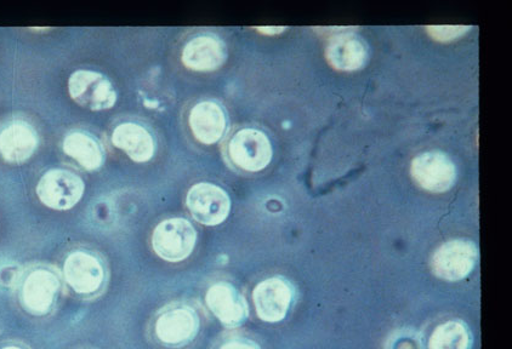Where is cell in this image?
<instances>
[{"instance_id":"obj_18","label":"cell","mask_w":512,"mask_h":349,"mask_svg":"<svg viewBox=\"0 0 512 349\" xmlns=\"http://www.w3.org/2000/svg\"><path fill=\"white\" fill-rule=\"evenodd\" d=\"M62 148L68 157L75 159L85 170H98L104 163V151L100 143L88 134L77 131L67 135Z\"/></svg>"},{"instance_id":"obj_19","label":"cell","mask_w":512,"mask_h":349,"mask_svg":"<svg viewBox=\"0 0 512 349\" xmlns=\"http://www.w3.org/2000/svg\"><path fill=\"white\" fill-rule=\"evenodd\" d=\"M471 337L468 328L458 320L438 325L429 340V349H469Z\"/></svg>"},{"instance_id":"obj_12","label":"cell","mask_w":512,"mask_h":349,"mask_svg":"<svg viewBox=\"0 0 512 349\" xmlns=\"http://www.w3.org/2000/svg\"><path fill=\"white\" fill-rule=\"evenodd\" d=\"M206 305L225 328H238L249 317L246 297L230 283L219 282L210 286L206 294Z\"/></svg>"},{"instance_id":"obj_13","label":"cell","mask_w":512,"mask_h":349,"mask_svg":"<svg viewBox=\"0 0 512 349\" xmlns=\"http://www.w3.org/2000/svg\"><path fill=\"white\" fill-rule=\"evenodd\" d=\"M226 57L223 40L213 36H199L185 45L181 61L191 71L212 72L225 64Z\"/></svg>"},{"instance_id":"obj_14","label":"cell","mask_w":512,"mask_h":349,"mask_svg":"<svg viewBox=\"0 0 512 349\" xmlns=\"http://www.w3.org/2000/svg\"><path fill=\"white\" fill-rule=\"evenodd\" d=\"M189 124L196 140L203 145H214L224 136L227 122L223 108L215 102L204 101L192 108Z\"/></svg>"},{"instance_id":"obj_6","label":"cell","mask_w":512,"mask_h":349,"mask_svg":"<svg viewBox=\"0 0 512 349\" xmlns=\"http://www.w3.org/2000/svg\"><path fill=\"white\" fill-rule=\"evenodd\" d=\"M84 188L81 177L72 171L53 169L39 180L37 196L45 207L65 211L75 208L81 202Z\"/></svg>"},{"instance_id":"obj_23","label":"cell","mask_w":512,"mask_h":349,"mask_svg":"<svg viewBox=\"0 0 512 349\" xmlns=\"http://www.w3.org/2000/svg\"><path fill=\"white\" fill-rule=\"evenodd\" d=\"M256 31L266 34V36H275V34H280L286 30V27H256Z\"/></svg>"},{"instance_id":"obj_2","label":"cell","mask_w":512,"mask_h":349,"mask_svg":"<svg viewBox=\"0 0 512 349\" xmlns=\"http://www.w3.org/2000/svg\"><path fill=\"white\" fill-rule=\"evenodd\" d=\"M62 278L79 299L95 300L106 289V266L98 255L87 250H75L66 256Z\"/></svg>"},{"instance_id":"obj_3","label":"cell","mask_w":512,"mask_h":349,"mask_svg":"<svg viewBox=\"0 0 512 349\" xmlns=\"http://www.w3.org/2000/svg\"><path fill=\"white\" fill-rule=\"evenodd\" d=\"M201 330V318L195 308L176 303L158 314L155 322L156 339L163 346L182 348L195 341Z\"/></svg>"},{"instance_id":"obj_8","label":"cell","mask_w":512,"mask_h":349,"mask_svg":"<svg viewBox=\"0 0 512 349\" xmlns=\"http://www.w3.org/2000/svg\"><path fill=\"white\" fill-rule=\"evenodd\" d=\"M186 205L198 223L204 226H219L231 210V200L223 188L213 183L202 182L192 186L186 197Z\"/></svg>"},{"instance_id":"obj_20","label":"cell","mask_w":512,"mask_h":349,"mask_svg":"<svg viewBox=\"0 0 512 349\" xmlns=\"http://www.w3.org/2000/svg\"><path fill=\"white\" fill-rule=\"evenodd\" d=\"M428 33L437 42H452L458 39L470 30V27L465 26H429L426 27Z\"/></svg>"},{"instance_id":"obj_9","label":"cell","mask_w":512,"mask_h":349,"mask_svg":"<svg viewBox=\"0 0 512 349\" xmlns=\"http://www.w3.org/2000/svg\"><path fill=\"white\" fill-rule=\"evenodd\" d=\"M411 174L425 191L443 193L457 181V169L451 158L441 152H426L414 158Z\"/></svg>"},{"instance_id":"obj_21","label":"cell","mask_w":512,"mask_h":349,"mask_svg":"<svg viewBox=\"0 0 512 349\" xmlns=\"http://www.w3.org/2000/svg\"><path fill=\"white\" fill-rule=\"evenodd\" d=\"M219 349H261L255 342L244 339L227 340Z\"/></svg>"},{"instance_id":"obj_16","label":"cell","mask_w":512,"mask_h":349,"mask_svg":"<svg viewBox=\"0 0 512 349\" xmlns=\"http://www.w3.org/2000/svg\"><path fill=\"white\" fill-rule=\"evenodd\" d=\"M329 66L341 72L360 70L367 61V49L362 40L351 33L332 37L326 49Z\"/></svg>"},{"instance_id":"obj_17","label":"cell","mask_w":512,"mask_h":349,"mask_svg":"<svg viewBox=\"0 0 512 349\" xmlns=\"http://www.w3.org/2000/svg\"><path fill=\"white\" fill-rule=\"evenodd\" d=\"M113 146L127 153L135 163L149 162L155 156L156 145L150 131L135 123H123L113 130Z\"/></svg>"},{"instance_id":"obj_15","label":"cell","mask_w":512,"mask_h":349,"mask_svg":"<svg viewBox=\"0 0 512 349\" xmlns=\"http://www.w3.org/2000/svg\"><path fill=\"white\" fill-rule=\"evenodd\" d=\"M38 136L27 123L17 122L0 131V156L5 162L22 164L36 152Z\"/></svg>"},{"instance_id":"obj_10","label":"cell","mask_w":512,"mask_h":349,"mask_svg":"<svg viewBox=\"0 0 512 349\" xmlns=\"http://www.w3.org/2000/svg\"><path fill=\"white\" fill-rule=\"evenodd\" d=\"M229 154L233 164L249 173L264 170L272 159V146L264 133L243 129L232 137Z\"/></svg>"},{"instance_id":"obj_1","label":"cell","mask_w":512,"mask_h":349,"mask_svg":"<svg viewBox=\"0 0 512 349\" xmlns=\"http://www.w3.org/2000/svg\"><path fill=\"white\" fill-rule=\"evenodd\" d=\"M64 278L53 266L36 265L19 274L14 283L17 307L27 316L47 318L58 310Z\"/></svg>"},{"instance_id":"obj_7","label":"cell","mask_w":512,"mask_h":349,"mask_svg":"<svg viewBox=\"0 0 512 349\" xmlns=\"http://www.w3.org/2000/svg\"><path fill=\"white\" fill-rule=\"evenodd\" d=\"M479 250L469 240H451L436 250L431 260L432 272L447 282H459L474 270Z\"/></svg>"},{"instance_id":"obj_11","label":"cell","mask_w":512,"mask_h":349,"mask_svg":"<svg viewBox=\"0 0 512 349\" xmlns=\"http://www.w3.org/2000/svg\"><path fill=\"white\" fill-rule=\"evenodd\" d=\"M253 301L256 314L266 323H280L293 302L292 286L282 278H270L255 286Z\"/></svg>"},{"instance_id":"obj_4","label":"cell","mask_w":512,"mask_h":349,"mask_svg":"<svg viewBox=\"0 0 512 349\" xmlns=\"http://www.w3.org/2000/svg\"><path fill=\"white\" fill-rule=\"evenodd\" d=\"M197 231L190 221L176 217L164 220L152 234V248L162 260L181 262L195 250Z\"/></svg>"},{"instance_id":"obj_5","label":"cell","mask_w":512,"mask_h":349,"mask_svg":"<svg viewBox=\"0 0 512 349\" xmlns=\"http://www.w3.org/2000/svg\"><path fill=\"white\" fill-rule=\"evenodd\" d=\"M68 93L77 105L98 112L111 110L117 102V93L104 74L79 70L68 79Z\"/></svg>"},{"instance_id":"obj_22","label":"cell","mask_w":512,"mask_h":349,"mask_svg":"<svg viewBox=\"0 0 512 349\" xmlns=\"http://www.w3.org/2000/svg\"><path fill=\"white\" fill-rule=\"evenodd\" d=\"M0 349H33L21 340H4L0 342Z\"/></svg>"}]
</instances>
